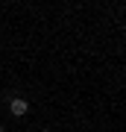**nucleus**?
<instances>
[{"mask_svg":"<svg viewBox=\"0 0 126 132\" xmlns=\"http://www.w3.org/2000/svg\"><path fill=\"white\" fill-rule=\"evenodd\" d=\"M9 112L15 114V118H23V114L29 112V103H27V100H21V97H15L12 103H9Z\"/></svg>","mask_w":126,"mask_h":132,"instance_id":"nucleus-1","label":"nucleus"},{"mask_svg":"<svg viewBox=\"0 0 126 132\" xmlns=\"http://www.w3.org/2000/svg\"><path fill=\"white\" fill-rule=\"evenodd\" d=\"M0 132H3V123H0Z\"/></svg>","mask_w":126,"mask_h":132,"instance_id":"nucleus-2","label":"nucleus"},{"mask_svg":"<svg viewBox=\"0 0 126 132\" xmlns=\"http://www.w3.org/2000/svg\"><path fill=\"white\" fill-rule=\"evenodd\" d=\"M41 132H50V129H41Z\"/></svg>","mask_w":126,"mask_h":132,"instance_id":"nucleus-3","label":"nucleus"}]
</instances>
